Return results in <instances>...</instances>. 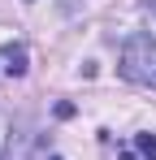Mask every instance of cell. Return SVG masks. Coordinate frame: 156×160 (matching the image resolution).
Masks as SVG:
<instances>
[{"label":"cell","instance_id":"obj_5","mask_svg":"<svg viewBox=\"0 0 156 160\" xmlns=\"http://www.w3.org/2000/svg\"><path fill=\"white\" fill-rule=\"evenodd\" d=\"M48 160H61V156H48Z\"/></svg>","mask_w":156,"mask_h":160},{"label":"cell","instance_id":"obj_4","mask_svg":"<svg viewBox=\"0 0 156 160\" xmlns=\"http://www.w3.org/2000/svg\"><path fill=\"white\" fill-rule=\"evenodd\" d=\"M143 13H148V18H156V0H143Z\"/></svg>","mask_w":156,"mask_h":160},{"label":"cell","instance_id":"obj_2","mask_svg":"<svg viewBox=\"0 0 156 160\" xmlns=\"http://www.w3.org/2000/svg\"><path fill=\"white\" fill-rule=\"evenodd\" d=\"M0 56H4V74H13V78L26 74V48H22V43H4Z\"/></svg>","mask_w":156,"mask_h":160},{"label":"cell","instance_id":"obj_3","mask_svg":"<svg viewBox=\"0 0 156 160\" xmlns=\"http://www.w3.org/2000/svg\"><path fill=\"white\" fill-rule=\"evenodd\" d=\"M134 152L143 160H156V134H134Z\"/></svg>","mask_w":156,"mask_h":160},{"label":"cell","instance_id":"obj_1","mask_svg":"<svg viewBox=\"0 0 156 160\" xmlns=\"http://www.w3.org/2000/svg\"><path fill=\"white\" fill-rule=\"evenodd\" d=\"M117 69H122L126 82H139V87H152V91H156V35L134 30L126 43H122Z\"/></svg>","mask_w":156,"mask_h":160}]
</instances>
